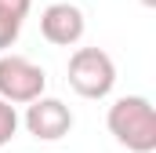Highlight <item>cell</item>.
I'll return each mask as SVG.
<instances>
[{
    "label": "cell",
    "mask_w": 156,
    "mask_h": 153,
    "mask_svg": "<svg viewBox=\"0 0 156 153\" xmlns=\"http://www.w3.org/2000/svg\"><path fill=\"white\" fill-rule=\"evenodd\" d=\"M33 0H0V15L4 18H15V22H26Z\"/></svg>",
    "instance_id": "cell-7"
},
{
    "label": "cell",
    "mask_w": 156,
    "mask_h": 153,
    "mask_svg": "<svg viewBox=\"0 0 156 153\" xmlns=\"http://www.w3.org/2000/svg\"><path fill=\"white\" fill-rule=\"evenodd\" d=\"M116 84V66L102 47H76L69 55V88L80 99H105Z\"/></svg>",
    "instance_id": "cell-2"
},
{
    "label": "cell",
    "mask_w": 156,
    "mask_h": 153,
    "mask_svg": "<svg viewBox=\"0 0 156 153\" xmlns=\"http://www.w3.org/2000/svg\"><path fill=\"white\" fill-rule=\"evenodd\" d=\"M83 29H87V22H83V11H80L76 4H51V7H44V15H40V33L47 44H55V47H73L80 44L83 37Z\"/></svg>",
    "instance_id": "cell-5"
},
{
    "label": "cell",
    "mask_w": 156,
    "mask_h": 153,
    "mask_svg": "<svg viewBox=\"0 0 156 153\" xmlns=\"http://www.w3.org/2000/svg\"><path fill=\"white\" fill-rule=\"evenodd\" d=\"M109 135L131 153H153L156 150V110L145 95H123L109 106Z\"/></svg>",
    "instance_id": "cell-1"
},
{
    "label": "cell",
    "mask_w": 156,
    "mask_h": 153,
    "mask_svg": "<svg viewBox=\"0 0 156 153\" xmlns=\"http://www.w3.org/2000/svg\"><path fill=\"white\" fill-rule=\"evenodd\" d=\"M142 4H145V7H156V0H142Z\"/></svg>",
    "instance_id": "cell-9"
},
{
    "label": "cell",
    "mask_w": 156,
    "mask_h": 153,
    "mask_svg": "<svg viewBox=\"0 0 156 153\" xmlns=\"http://www.w3.org/2000/svg\"><path fill=\"white\" fill-rule=\"evenodd\" d=\"M15 131H18V113H15V106H7L0 99V146H7L15 139Z\"/></svg>",
    "instance_id": "cell-6"
},
{
    "label": "cell",
    "mask_w": 156,
    "mask_h": 153,
    "mask_svg": "<svg viewBox=\"0 0 156 153\" xmlns=\"http://www.w3.org/2000/svg\"><path fill=\"white\" fill-rule=\"evenodd\" d=\"M18 33H22V22H15V18H4V15H0V55L18 40Z\"/></svg>",
    "instance_id": "cell-8"
},
{
    "label": "cell",
    "mask_w": 156,
    "mask_h": 153,
    "mask_svg": "<svg viewBox=\"0 0 156 153\" xmlns=\"http://www.w3.org/2000/svg\"><path fill=\"white\" fill-rule=\"evenodd\" d=\"M22 124H26V131H29L33 139H40V142H58V139H66L69 128H73V110H69L62 99L40 95L37 102L26 106Z\"/></svg>",
    "instance_id": "cell-4"
},
{
    "label": "cell",
    "mask_w": 156,
    "mask_h": 153,
    "mask_svg": "<svg viewBox=\"0 0 156 153\" xmlns=\"http://www.w3.org/2000/svg\"><path fill=\"white\" fill-rule=\"evenodd\" d=\"M47 88V73L26 55H0V99L7 106H29Z\"/></svg>",
    "instance_id": "cell-3"
}]
</instances>
